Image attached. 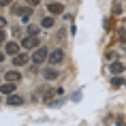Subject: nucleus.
<instances>
[{
	"label": "nucleus",
	"instance_id": "f257e3e1",
	"mask_svg": "<svg viewBox=\"0 0 126 126\" xmlns=\"http://www.w3.org/2000/svg\"><path fill=\"white\" fill-rule=\"evenodd\" d=\"M47 58H49V53H47L45 47H36V49H34V53H32V62L34 64H43Z\"/></svg>",
	"mask_w": 126,
	"mask_h": 126
},
{
	"label": "nucleus",
	"instance_id": "f03ea898",
	"mask_svg": "<svg viewBox=\"0 0 126 126\" xmlns=\"http://www.w3.org/2000/svg\"><path fill=\"white\" fill-rule=\"evenodd\" d=\"M21 47H24V49H36V47H41V41H39V36L28 34L26 39L21 41Z\"/></svg>",
	"mask_w": 126,
	"mask_h": 126
},
{
	"label": "nucleus",
	"instance_id": "7ed1b4c3",
	"mask_svg": "<svg viewBox=\"0 0 126 126\" xmlns=\"http://www.w3.org/2000/svg\"><path fill=\"white\" fill-rule=\"evenodd\" d=\"M62 60H64V51H62V49H53V51L49 53V62H51V64H60Z\"/></svg>",
	"mask_w": 126,
	"mask_h": 126
},
{
	"label": "nucleus",
	"instance_id": "20e7f679",
	"mask_svg": "<svg viewBox=\"0 0 126 126\" xmlns=\"http://www.w3.org/2000/svg\"><path fill=\"white\" fill-rule=\"evenodd\" d=\"M43 77H45L47 81H56L60 77V71L58 68H45V71H43Z\"/></svg>",
	"mask_w": 126,
	"mask_h": 126
},
{
	"label": "nucleus",
	"instance_id": "39448f33",
	"mask_svg": "<svg viewBox=\"0 0 126 126\" xmlns=\"http://www.w3.org/2000/svg\"><path fill=\"white\" fill-rule=\"evenodd\" d=\"M4 53H9V56H15V53H19V45H17V43H13V41L4 43Z\"/></svg>",
	"mask_w": 126,
	"mask_h": 126
},
{
	"label": "nucleus",
	"instance_id": "423d86ee",
	"mask_svg": "<svg viewBox=\"0 0 126 126\" xmlns=\"http://www.w3.org/2000/svg\"><path fill=\"white\" fill-rule=\"evenodd\" d=\"M26 62H28L26 53H15V56H13V66H24Z\"/></svg>",
	"mask_w": 126,
	"mask_h": 126
},
{
	"label": "nucleus",
	"instance_id": "0eeeda50",
	"mask_svg": "<svg viewBox=\"0 0 126 126\" xmlns=\"http://www.w3.org/2000/svg\"><path fill=\"white\" fill-rule=\"evenodd\" d=\"M15 86H17V83L7 81V83H2V86H0V92H2V94H13V92H15Z\"/></svg>",
	"mask_w": 126,
	"mask_h": 126
},
{
	"label": "nucleus",
	"instance_id": "6e6552de",
	"mask_svg": "<svg viewBox=\"0 0 126 126\" xmlns=\"http://www.w3.org/2000/svg\"><path fill=\"white\" fill-rule=\"evenodd\" d=\"M7 105H13V107H17V105H24V98H21V96H17V94H9Z\"/></svg>",
	"mask_w": 126,
	"mask_h": 126
},
{
	"label": "nucleus",
	"instance_id": "1a4fd4ad",
	"mask_svg": "<svg viewBox=\"0 0 126 126\" xmlns=\"http://www.w3.org/2000/svg\"><path fill=\"white\" fill-rule=\"evenodd\" d=\"M47 11H49V13H51V15H60V13H62V11H64V7H62L60 2H51V4L47 7Z\"/></svg>",
	"mask_w": 126,
	"mask_h": 126
},
{
	"label": "nucleus",
	"instance_id": "9d476101",
	"mask_svg": "<svg viewBox=\"0 0 126 126\" xmlns=\"http://www.w3.org/2000/svg\"><path fill=\"white\" fill-rule=\"evenodd\" d=\"M4 79H7V81H13V83H17V81L21 79V75L17 73V71H7V75H4Z\"/></svg>",
	"mask_w": 126,
	"mask_h": 126
},
{
	"label": "nucleus",
	"instance_id": "9b49d317",
	"mask_svg": "<svg viewBox=\"0 0 126 126\" xmlns=\"http://www.w3.org/2000/svg\"><path fill=\"white\" fill-rule=\"evenodd\" d=\"M109 68H111L113 75H120L122 71H124V64H122V62H111V66H109Z\"/></svg>",
	"mask_w": 126,
	"mask_h": 126
},
{
	"label": "nucleus",
	"instance_id": "f8f14e48",
	"mask_svg": "<svg viewBox=\"0 0 126 126\" xmlns=\"http://www.w3.org/2000/svg\"><path fill=\"white\" fill-rule=\"evenodd\" d=\"M41 26H43V28H51V26H53V17H51V15H47V17H43V21H41Z\"/></svg>",
	"mask_w": 126,
	"mask_h": 126
},
{
	"label": "nucleus",
	"instance_id": "ddd939ff",
	"mask_svg": "<svg viewBox=\"0 0 126 126\" xmlns=\"http://www.w3.org/2000/svg\"><path fill=\"white\" fill-rule=\"evenodd\" d=\"M111 86H113V88H120V86H124V79L115 75V77H113V79H111Z\"/></svg>",
	"mask_w": 126,
	"mask_h": 126
},
{
	"label": "nucleus",
	"instance_id": "4468645a",
	"mask_svg": "<svg viewBox=\"0 0 126 126\" xmlns=\"http://www.w3.org/2000/svg\"><path fill=\"white\" fill-rule=\"evenodd\" d=\"M28 34H34V36H39V28H34V26H28Z\"/></svg>",
	"mask_w": 126,
	"mask_h": 126
},
{
	"label": "nucleus",
	"instance_id": "2eb2a0df",
	"mask_svg": "<svg viewBox=\"0 0 126 126\" xmlns=\"http://www.w3.org/2000/svg\"><path fill=\"white\" fill-rule=\"evenodd\" d=\"M11 2H13V0H0V7H9Z\"/></svg>",
	"mask_w": 126,
	"mask_h": 126
},
{
	"label": "nucleus",
	"instance_id": "dca6fc26",
	"mask_svg": "<svg viewBox=\"0 0 126 126\" xmlns=\"http://www.w3.org/2000/svg\"><path fill=\"white\" fill-rule=\"evenodd\" d=\"M26 2H30V7H36L39 4V0H26Z\"/></svg>",
	"mask_w": 126,
	"mask_h": 126
},
{
	"label": "nucleus",
	"instance_id": "f3484780",
	"mask_svg": "<svg viewBox=\"0 0 126 126\" xmlns=\"http://www.w3.org/2000/svg\"><path fill=\"white\" fill-rule=\"evenodd\" d=\"M7 26V19H4V17H0V28H4Z\"/></svg>",
	"mask_w": 126,
	"mask_h": 126
},
{
	"label": "nucleus",
	"instance_id": "a211bd4d",
	"mask_svg": "<svg viewBox=\"0 0 126 126\" xmlns=\"http://www.w3.org/2000/svg\"><path fill=\"white\" fill-rule=\"evenodd\" d=\"M4 36H7V34L2 32V28H0V43H2V41H4Z\"/></svg>",
	"mask_w": 126,
	"mask_h": 126
},
{
	"label": "nucleus",
	"instance_id": "6ab92c4d",
	"mask_svg": "<svg viewBox=\"0 0 126 126\" xmlns=\"http://www.w3.org/2000/svg\"><path fill=\"white\" fill-rule=\"evenodd\" d=\"M122 45L126 47V34H124V32H122Z\"/></svg>",
	"mask_w": 126,
	"mask_h": 126
},
{
	"label": "nucleus",
	"instance_id": "aec40b11",
	"mask_svg": "<svg viewBox=\"0 0 126 126\" xmlns=\"http://www.w3.org/2000/svg\"><path fill=\"white\" fill-rule=\"evenodd\" d=\"M2 60H4V51H0V62H2Z\"/></svg>",
	"mask_w": 126,
	"mask_h": 126
}]
</instances>
